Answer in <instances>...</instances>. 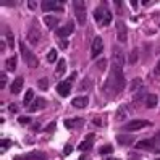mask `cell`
Here are the masks:
<instances>
[{
  "instance_id": "obj_46",
  "label": "cell",
  "mask_w": 160,
  "mask_h": 160,
  "mask_svg": "<svg viewBox=\"0 0 160 160\" xmlns=\"http://www.w3.org/2000/svg\"><path fill=\"white\" fill-rule=\"evenodd\" d=\"M155 160H160V158H155Z\"/></svg>"
},
{
  "instance_id": "obj_14",
  "label": "cell",
  "mask_w": 160,
  "mask_h": 160,
  "mask_svg": "<svg viewBox=\"0 0 160 160\" xmlns=\"http://www.w3.org/2000/svg\"><path fill=\"white\" fill-rule=\"evenodd\" d=\"M23 78H16V79H15V81H13V84H11V87H10V91H11V94H19V91L21 89H23Z\"/></svg>"
},
{
  "instance_id": "obj_45",
  "label": "cell",
  "mask_w": 160,
  "mask_h": 160,
  "mask_svg": "<svg viewBox=\"0 0 160 160\" xmlns=\"http://www.w3.org/2000/svg\"><path fill=\"white\" fill-rule=\"evenodd\" d=\"M157 152H158V154H160V149H157Z\"/></svg>"
},
{
  "instance_id": "obj_20",
  "label": "cell",
  "mask_w": 160,
  "mask_h": 160,
  "mask_svg": "<svg viewBox=\"0 0 160 160\" xmlns=\"http://www.w3.org/2000/svg\"><path fill=\"white\" fill-rule=\"evenodd\" d=\"M104 15H105V8H97L96 11H94V18H96L97 23H104Z\"/></svg>"
},
{
  "instance_id": "obj_21",
  "label": "cell",
  "mask_w": 160,
  "mask_h": 160,
  "mask_svg": "<svg viewBox=\"0 0 160 160\" xmlns=\"http://www.w3.org/2000/svg\"><path fill=\"white\" fill-rule=\"evenodd\" d=\"M65 71H67V62H65L63 58H60V60H58V65H57L55 73H57V75H63Z\"/></svg>"
},
{
  "instance_id": "obj_13",
  "label": "cell",
  "mask_w": 160,
  "mask_h": 160,
  "mask_svg": "<svg viewBox=\"0 0 160 160\" xmlns=\"http://www.w3.org/2000/svg\"><path fill=\"white\" fill-rule=\"evenodd\" d=\"M71 104H73V107H76V108H84L87 104H89V100H87V97L79 96V97H75V99H73Z\"/></svg>"
},
{
  "instance_id": "obj_44",
  "label": "cell",
  "mask_w": 160,
  "mask_h": 160,
  "mask_svg": "<svg viewBox=\"0 0 160 160\" xmlns=\"http://www.w3.org/2000/svg\"><path fill=\"white\" fill-rule=\"evenodd\" d=\"M107 160H120V158H107Z\"/></svg>"
},
{
  "instance_id": "obj_26",
  "label": "cell",
  "mask_w": 160,
  "mask_h": 160,
  "mask_svg": "<svg viewBox=\"0 0 160 160\" xmlns=\"http://www.w3.org/2000/svg\"><path fill=\"white\" fill-rule=\"evenodd\" d=\"M97 68H99V71H105V68H107V58H100L99 63H97Z\"/></svg>"
},
{
  "instance_id": "obj_30",
  "label": "cell",
  "mask_w": 160,
  "mask_h": 160,
  "mask_svg": "<svg viewBox=\"0 0 160 160\" xmlns=\"http://www.w3.org/2000/svg\"><path fill=\"white\" fill-rule=\"evenodd\" d=\"M5 84H6V75L2 73L0 75V89H5Z\"/></svg>"
},
{
  "instance_id": "obj_36",
  "label": "cell",
  "mask_w": 160,
  "mask_h": 160,
  "mask_svg": "<svg viewBox=\"0 0 160 160\" xmlns=\"http://www.w3.org/2000/svg\"><path fill=\"white\" fill-rule=\"evenodd\" d=\"M2 5L3 6H15V5H16V2H6V0H3Z\"/></svg>"
},
{
  "instance_id": "obj_27",
  "label": "cell",
  "mask_w": 160,
  "mask_h": 160,
  "mask_svg": "<svg viewBox=\"0 0 160 160\" xmlns=\"http://www.w3.org/2000/svg\"><path fill=\"white\" fill-rule=\"evenodd\" d=\"M47 60H49L50 63H54V62L57 60V50H50L49 55H47Z\"/></svg>"
},
{
  "instance_id": "obj_9",
  "label": "cell",
  "mask_w": 160,
  "mask_h": 160,
  "mask_svg": "<svg viewBox=\"0 0 160 160\" xmlns=\"http://www.w3.org/2000/svg\"><path fill=\"white\" fill-rule=\"evenodd\" d=\"M42 10H44V11H52V10L60 11L62 6L58 5V2H52V0H44V2H42Z\"/></svg>"
},
{
  "instance_id": "obj_25",
  "label": "cell",
  "mask_w": 160,
  "mask_h": 160,
  "mask_svg": "<svg viewBox=\"0 0 160 160\" xmlns=\"http://www.w3.org/2000/svg\"><path fill=\"white\" fill-rule=\"evenodd\" d=\"M110 21H112V13H110V11H108V10L105 8V15H104V23H102V24H104V26H107V24H110Z\"/></svg>"
},
{
  "instance_id": "obj_40",
  "label": "cell",
  "mask_w": 160,
  "mask_h": 160,
  "mask_svg": "<svg viewBox=\"0 0 160 160\" xmlns=\"http://www.w3.org/2000/svg\"><path fill=\"white\" fill-rule=\"evenodd\" d=\"M8 108H10L11 112H18V107H16V104H10V107H8Z\"/></svg>"
},
{
  "instance_id": "obj_28",
  "label": "cell",
  "mask_w": 160,
  "mask_h": 160,
  "mask_svg": "<svg viewBox=\"0 0 160 160\" xmlns=\"http://www.w3.org/2000/svg\"><path fill=\"white\" fill-rule=\"evenodd\" d=\"M37 86H39V89H47V87H49V83H47V79H39V81H37Z\"/></svg>"
},
{
  "instance_id": "obj_33",
  "label": "cell",
  "mask_w": 160,
  "mask_h": 160,
  "mask_svg": "<svg viewBox=\"0 0 160 160\" xmlns=\"http://www.w3.org/2000/svg\"><path fill=\"white\" fill-rule=\"evenodd\" d=\"M6 37H8V45H10V49H13V47H15V42H13V34H11V32H6Z\"/></svg>"
},
{
  "instance_id": "obj_43",
  "label": "cell",
  "mask_w": 160,
  "mask_h": 160,
  "mask_svg": "<svg viewBox=\"0 0 160 160\" xmlns=\"http://www.w3.org/2000/svg\"><path fill=\"white\" fill-rule=\"evenodd\" d=\"M155 75H160V62L157 63V67H155Z\"/></svg>"
},
{
  "instance_id": "obj_37",
  "label": "cell",
  "mask_w": 160,
  "mask_h": 160,
  "mask_svg": "<svg viewBox=\"0 0 160 160\" xmlns=\"http://www.w3.org/2000/svg\"><path fill=\"white\" fill-rule=\"evenodd\" d=\"M136 60H137V55H136V52H133L131 54V58H129V63H136Z\"/></svg>"
},
{
  "instance_id": "obj_17",
  "label": "cell",
  "mask_w": 160,
  "mask_h": 160,
  "mask_svg": "<svg viewBox=\"0 0 160 160\" xmlns=\"http://www.w3.org/2000/svg\"><path fill=\"white\" fill-rule=\"evenodd\" d=\"M16 63H18V57H10V58H6V62H5V67H6V71H15L16 70Z\"/></svg>"
},
{
  "instance_id": "obj_11",
  "label": "cell",
  "mask_w": 160,
  "mask_h": 160,
  "mask_svg": "<svg viewBox=\"0 0 160 160\" xmlns=\"http://www.w3.org/2000/svg\"><path fill=\"white\" fill-rule=\"evenodd\" d=\"M44 107H45V100H44L42 97H36L34 102L29 105V112H37V110H41V108H44Z\"/></svg>"
},
{
  "instance_id": "obj_31",
  "label": "cell",
  "mask_w": 160,
  "mask_h": 160,
  "mask_svg": "<svg viewBox=\"0 0 160 160\" xmlns=\"http://www.w3.org/2000/svg\"><path fill=\"white\" fill-rule=\"evenodd\" d=\"M139 84H141V79H139V78L133 79V81H131V91H134L136 87H139Z\"/></svg>"
},
{
  "instance_id": "obj_8",
  "label": "cell",
  "mask_w": 160,
  "mask_h": 160,
  "mask_svg": "<svg viewBox=\"0 0 160 160\" xmlns=\"http://www.w3.org/2000/svg\"><path fill=\"white\" fill-rule=\"evenodd\" d=\"M70 91H71V84H70V81H62V83L57 84V92L60 94L62 97H68Z\"/></svg>"
},
{
  "instance_id": "obj_19",
  "label": "cell",
  "mask_w": 160,
  "mask_h": 160,
  "mask_svg": "<svg viewBox=\"0 0 160 160\" xmlns=\"http://www.w3.org/2000/svg\"><path fill=\"white\" fill-rule=\"evenodd\" d=\"M32 99H36V97H34V91H32V89H28V91H26V96H24V99H23V105H31V102H34Z\"/></svg>"
},
{
  "instance_id": "obj_5",
  "label": "cell",
  "mask_w": 160,
  "mask_h": 160,
  "mask_svg": "<svg viewBox=\"0 0 160 160\" xmlns=\"http://www.w3.org/2000/svg\"><path fill=\"white\" fill-rule=\"evenodd\" d=\"M116 37L121 44H125L128 41V29H126V24L123 23L121 19L116 21Z\"/></svg>"
},
{
  "instance_id": "obj_3",
  "label": "cell",
  "mask_w": 160,
  "mask_h": 160,
  "mask_svg": "<svg viewBox=\"0 0 160 160\" xmlns=\"http://www.w3.org/2000/svg\"><path fill=\"white\" fill-rule=\"evenodd\" d=\"M73 10H75V16H76L78 24L84 26V23H86V3L81 2V0H75L73 2Z\"/></svg>"
},
{
  "instance_id": "obj_24",
  "label": "cell",
  "mask_w": 160,
  "mask_h": 160,
  "mask_svg": "<svg viewBox=\"0 0 160 160\" xmlns=\"http://www.w3.org/2000/svg\"><path fill=\"white\" fill-rule=\"evenodd\" d=\"M99 152H100V154H104V155H105V154H112V152H113V147H112L110 144H105V145H102V147H100Z\"/></svg>"
},
{
  "instance_id": "obj_15",
  "label": "cell",
  "mask_w": 160,
  "mask_h": 160,
  "mask_svg": "<svg viewBox=\"0 0 160 160\" xmlns=\"http://www.w3.org/2000/svg\"><path fill=\"white\" fill-rule=\"evenodd\" d=\"M24 160H47V155L44 152H29L24 155Z\"/></svg>"
},
{
  "instance_id": "obj_12",
  "label": "cell",
  "mask_w": 160,
  "mask_h": 160,
  "mask_svg": "<svg viewBox=\"0 0 160 160\" xmlns=\"http://www.w3.org/2000/svg\"><path fill=\"white\" fill-rule=\"evenodd\" d=\"M92 144H94V134H87V137H86V141H83L81 144H79V150H89V149H92Z\"/></svg>"
},
{
  "instance_id": "obj_23",
  "label": "cell",
  "mask_w": 160,
  "mask_h": 160,
  "mask_svg": "<svg viewBox=\"0 0 160 160\" xmlns=\"http://www.w3.org/2000/svg\"><path fill=\"white\" fill-rule=\"evenodd\" d=\"M44 21H45V26L47 28H55L58 24V19L55 16H45V18H44Z\"/></svg>"
},
{
  "instance_id": "obj_41",
  "label": "cell",
  "mask_w": 160,
  "mask_h": 160,
  "mask_svg": "<svg viewBox=\"0 0 160 160\" xmlns=\"http://www.w3.org/2000/svg\"><path fill=\"white\" fill-rule=\"evenodd\" d=\"M28 6H29L31 10H34V8H36V2H31V0H29V2H28Z\"/></svg>"
},
{
  "instance_id": "obj_7",
  "label": "cell",
  "mask_w": 160,
  "mask_h": 160,
  "mask_svg": "<svg viewBox=\"0 0 160 160\" xmlns=\"http://www.w3.org/2000/svg\"><path fill=\"white\" fill-rule=\"evenodd\" d=\"M136 149L141 150H155V139H142L136 142Z\"/></svg>"
},
{
  "instance_id": "obj_38",
  "label": "cell",
  "mask_w": 160,
  "mask_h": 160,
  "mask_svg": "<svg viewBox=\"0 0 160 160\" xmlns=\"http://www.w3.org/2000/svg\"><path fill=\"white\" fill-rule=\"evenodd\" d=\"M94 125H97V126H104V123H102V118H94Z\"/></svg>"
},
{
  "instance_id": "obj_22",
  "label": "cell",
  "mask_w": 160,
  "mask_h": 160,
  "mask_svg": "<svg viewBox=\"0 0 160 160\" xmlns=\"http://www.w3.org/2000/svg\"><path fill=\"white\" fill-rule=\"evenodd\" d=\"M157 102H158V97L155 96V94H150V96L147 97V102H145V104H147L149 108H154V107H157Z\"/></svg>"
},
{
  "instance_id": "obj_16",
  "label": "cell",
  "mask_w": 160,
  "mask_h": 160,
  "mask_svg": "<svg viewBox=\"0 0 160 160\" xmlns=\"http://www.w3.org/2000/svg\"><path fill=\"white\" fill-rule=\"evenodd\" d=\"M39 39H41V32L37 31V29H31V31H29V34H28V41L32 44V45H37L39 44Z\"/></svg>"
},
{
  "instance_id": "obj_10",
  "label": "cell",
  "mask_w": 160,
  "mask_h": 160,
  "mask_svg": "<svg viewBox=\"0 0 160 160\" xmlns=\"http://www.w3.org/2000/svg\"><path fill=\"white\" fill-rule=\"evenodd\" d=\"M73 31H75V24H73V23H68L67 26L57 29V36H58V37H67V36H70Z\"/></svg>"
},
{
  "instance_id": "obj_32",
  "label": "cell",
  "mask_w": 160,
  "mask_h": 160,
  "mask_svg": "<svg viewBox=\"0 0 160 160\" xmlns=\"http://www.w3.org/2000/svg\"><path fill=\"white\" fill-rule=\"evenodd\" d=\"M18 123H21V125H28V123H31V118H29V116H19Z\"/></svg>"
},
{
  "instance_id": "obj_6",
  "label": "cell",
  "mask_w": 160,
  "mask_h": 160,
  "mask_svg": "<svg viewBox=\"0 0 160 160\" xmlns=\"http://www.w3.org/2000/svg\"><path fill=\"white\" fill-rule=\"evenodd\" d=\"M102 50H104V42H102V37L97 36V37L92 41V45H91V57L97 58L102 54Z\"/></svg>"
},
{
  "instance_id": "obj_35",
  "label": "cell",
  "mask_w": 160,
  "mask_h": 160,
  "mask_svg": "<svg viewBox=\"0 0 160 160\" xmlns=\"http://www.w3.org/2000/svg\"><path fill=\"white\" fill-rule=\"evenodd\" d=\"M0 144H2V149H6V147H10V145H11V142L8 139H2V142H0Z\"/></svg>"
},
{
  "instance_id": "obj_1",
  "label": "cell",
  "mask_w": 160,
  "mask_h": 160,
  "mask_svg": "<svg viewBox=\"0 0 160 160\" xmlns=\"http://www.w3.org/2000/svg\"><path fill=\"white\" fill-rule=\"evenodd\" d=\"M123 65H125V55L123 52L115 47L112 55V65H110V76L107 79L105 91L110 89V92L118 94L125 89V75H123Z\"/></svg>"
},
{
  "instance_id": "obj_34",
  "label": "cell",
  "mask_w": 160,
  "mask_h": 160,
  "mask_svg": "<svg viewBox=\"0 0 160 160\" xmlns=\"http://www.w3.org/2000/svg\"><path fill=\"white\" fill-rule=\"evenodd\" d=\"M71 152H73V145H70V144H68V145H65V149H63V154H65V155H70Z\"/></svg>"
},
{
  "instance_id": "obj_18",
  "label": "cell",
  "mask_w": 160,
  "mask_h": 160,
  "mask_svg": "<svg viewBox=\"0 0 160 160\" xmlns=\"http://www.w3.org/2000/svg\"><path fill=\"white\" fill-rule=\"evenodd\" d=\"M116 141H118V144H121V145H129V144H133V137L131 136H123V134H118L116 136Z\"/></svg>"
},
{
  "instance_id": "obj_2",
  "label": "cell",
  "mask_w": 160,
  "mask_h": 160,
  "mask_svg": "<svg viewBox=\"0 0 160 160\" xmlns=\"http://www.w3.org/2000/svg\"><path fill=\"white\" fill-rule=\"evenodd\" d=\"M19 50H21V58L26 62V65L29 68H36L39 65V62H37V57H36L34 54H32V50L29 49L28 45H24L23 42H19Z\"/></svg>"
},
{
  "instance_id": "obj_42",
  "label": "cell",
  "mask_w": 160,
  "mask_h": 160,
  "mask_svg": "<svg viewBox=\"0 0 160 160\" xmlns=\"http://www.w3.org/2000/svg\"><path fill=\"white\" fill-rule=\"evenodd\" d=\"M60 47H62V49H68V42H67V41H62Z\"/></svg>"
},
{
  "instance_id": "obj_4",
  "label": "cell",
  "mask_w": 160,
  "mask_h": 160,
  "mask_svg": "<svg viewBox=\"0 0 160 160\" xmlns=\"http://www.w3.org/2000/svg\"><path fill=\"white\" fill-rule=\"evenodd\" d=\"M152 123L147 120H133V121H128L125 126V131H137V129H142V128H147L150 126Z\"/></svg>"
},
{
  "instance_id": "obj_39",
  "label": "cell",
  "mask_w": 160,
  "mask_h": 160,
  "mask_svg": "<svg viewBox=\"0 0 160 160\" xmlns=\"http://www.w3.org/2000/svg\"><path fill=\"white\" fill-rule=\"evenodd\" d=\"M54 129H55V123H50V125L47 126V131H49V133H52Z\"/></svg>"
},
{
  "instance_id": "obj_29",
  "label": "cell",
  "mask_w": 160,
  "mask_h": 160,
  "mask_svg": "<svg viewBox=\"0 0 160 160\" xmlns=\"http://www.w3.org/2000/svg\"><path fill=\"white\" fill-rule=\"evenodd\" d=\"M126 108L125 107H121L120 108V110H118V113H116V120H121V118H125V116H126Z\"/></svg>"
}]
</instances>
